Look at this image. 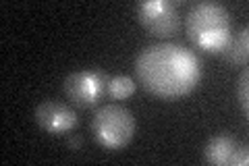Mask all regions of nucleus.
<instances>
[{"mask_svg": "<svg viewBox=\"0 0 249 166\" xmlns=\"http://www.w3.org/2000/svg\"><path fill=\"white\" fill-rule=\"evenodd\" d=\"M108 77L102 71H75L65 79V93L73 104L81 108H89L93 104H98L102 96L106 93L108 88Z\"/></svg>", "mask_w": 249, "mask_h": 166, "instance_id": "nucleus-4", "label": "nucleus"}, {"mask_svg": "<svg viewBox=\"0 0 249 166\" xmlns=\"http://www.w3.org/2000/svg\"><path fill=\"white\" fill-rule=\"evenodd\" d=\"M239 141L231 135H216L206 144L204 148V160L214 166H224L231 164L232 154L237 152Z\"/></svg>", "mask_w": 249, "mask_h": 166, "instance_id": "nucleus-7", "label": "nucleus"}, {"mask_svg": "<svg viewBox=\"0 0 249 166\" xmlns=\"http://www.w3.org/2000/svg\"><path fill=\"white\" fill-rule=\"evenodd\" d=\"M249 29L241 27L239 31H232L229 42L222 48V56L227 58L231 65L235 67H243L247 62V54H249Z\"/></svg>", "mask_w": 249, "mask_h": 166, "instance_id": "nucleus-8", "label": "nucleus"}, {"mask_svg": "<svg viewBox=\"0 0 249 166\" xmlns=\"http://www.w3.org/2000/svg\"><path fill=\"white\" fill-rule=\"evenodd\" d=\"M139 23L156 37H168L181 25L178 11L170 0H143L135 6Z\"/></svg>", "mask_w": 249, "mask_h": 166, "instance_id": "nucleus-5", "label": "nucleus"}, {"mask_svg": "<svg viewBox=\"0 0 249 166\" xmlns=\"http://www.w3.org/2000/svg\"><path fill=\"white\" fill-rule=\"evenodd\" d=\"M91 133L102 148L116 152L135 135V116L121 104H104L91 116Z\"/></svg>", "mask_w": 249, "mask_h": 166, "instance_id": "nucleus-3", "label": "nucleus"}, {"mask_svg": "<svg viewBox=\"0 0 249 166\" xmlns=\"http://www.w3.org/2000/svg\"><path fill=\"white\" fill-rule=\"evenodd\" d=\"M34 118L44 133L48 135H60V133H69L77 127L79 118H77L75 110L67 106L65 102L58 100H44L42 104L36 106Z\"/></svg>", "mask_w": 249, "mask_h": 166, "instance_id": "nucleus-6", "label": "nucleus"}, {"mask_svg": "<svg viewBox=\"0 0 249 166\" xmlns=\"http://www.w3.org/2000/svg\"><path fill=\"white\" fill-rule=\"evenodd\" d=\"M247 162H249V149H247V146H239L237 152L232 154L231 164L232 166H245Z\"/></svg>", "mask_w": 249, "mask_h": 166, "instance_id": "nucleus-11", "label": "nucleus"}, {"mask_svg": "<svg viewBox=\"0 0 249 166\" xmlns=\"http://www.w3.org/2000/svg\"><path fill=\"white\" fill-rule=\"evenodd\" d=\"M135 75L150 93L162 100H175L191 93L201 83L204 62L187 46L158 42L137 54Z\"/></svg>", "mask_w": 249, "mask_h": 166, "instance_id": "nucleus-1", "label": "nucleus"}, {"mask_svg": "<svg viewBox=\"0 0 249 166\" xmlns=\"http://www.w3.org/2000/svg\"><path fill=\"white\" fill-rule=\"evenodd\" d=\"M81 144H83V139H81L79 135H69V148H71L73 152L81 149Z\"/></svg>", "mask_w": 249, "mask_h": 166, "instance_id": "nucleus-12", "label": "nucleus"}, {"mask_svg": "<svg viewBox=\"0 0 249 166\" xmlns=\"http://www.w3.org/2000/svg\"><path fill=\"white\" fill-rule=\"evenodd\" d=\"M247 81H249V75H247V71H243L239 77V81H237V100H239V106L243 112H247V108H249V98H247Z\"/></svg>", "mask_w": 249, "mask_h": 166, "instance_id": "nucleus-10", "label": "nucleus"}, {"mask_svg": "<svg viewBox=\"0 0 249 166\" xmlns=\"http://www.w3.org/2000/svg\"><path fill=\"white\" fill-rule=\"evenodd\" d=\"M185 29L196 48L222 52L232 34V17L224 4L204 0L189 9L185 17Z\"/></svg>", "mask_w": 249, "mask_h": 166, "instance_id": "nucleus-2", "label": "nucleus"}, {"mask_svg": "<svg viewBox=\"0 0 249 166\" xmlns=\"http://www.w3.org/2000/svg\"><path fill=\"white\" fill-rule=\"evenodd\" d=\"M106 93L114 100H124L135 93V81L127 75H114L108 79V88Z\"/></svg>", "mask_w": 249, "mask_h": 166, "instance_id": "nucleus-9", "label": "nucleus"}]
</instances>
